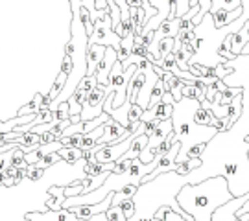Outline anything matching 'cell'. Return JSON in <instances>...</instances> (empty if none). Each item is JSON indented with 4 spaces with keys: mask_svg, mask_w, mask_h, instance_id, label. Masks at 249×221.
Instances as JSON below:
<instances>
[{
    "mask_svg": "<svg viewBox=\"0 0 249 221\" xmlns=\"http://www.w3.org/2000/svg\"><path fill=\"white\" fill-rule=\"evenodd\" d=\"M238 94H242V88H238V87L234 88V87H229V85H227L225 88H222V90L216 92L213 103L214 105H229Z\"/></svg>",
    "mask_w": 249,
    "mask_h": 221,
    "instance_id": "16",
    "label": "cell"
},
{
    "mask_svg": "<svg viewBox=\"0 0 249 221\" xmlns=\"http://www.w3.org/2000/svg\"><path fill=\"white\" fill-rule=\"evenodd\" d=\"M43 175H45V170L36 168V166H28L26 168V177L30 181H39Z\"/></svg>",
    "mask_w": 249,
    "mask_h": 221,
    "instance_id": "37",
    "label": "cell"
},
{
    "mask_svg": "<svg viewBox=\"0 0 249 221\" xmlns=\"http://www.w3.org/2000/svg\"><path fill=\"white\" fill-rule=\"evenodd\" d=\"M52 115H53V120H59V122L69 120V118H71V113H69V103H67V102L59 103V107L53 111Z\"/></svg>",
    "mask_w": 249,
    "mask_h": 221,
    "instance_id": "30",
    "label": "cell"
},
{
    "mask_svg": "<svg viewBox=\"0 0 249 221\" xmlns=\"http://www.w3.org/2000/svg\"><path fill=\"white\" fill-rule=\"evenodd\" d=\"M135 72H137V65H131L129 68H122V63L116 61L115 67H113V70L109 74V85L107 87L113 90V105L111 109H118V107L122 105L125 102V92H127V83L131 80V76H133Z\"/></svg>",
    "mask_w": 249,
    "mask_h": 221,
    "instance_id": "4",
    "label": "cell"
},
{
    "mask_svg": "<svg viewBox=\"0 0 249 221\" xmlns=\"http://www.w3.org/2000/svg\"><path fill=\"white\" fill-rule=\"evenodd\" d=\"M242 8V0H211V9L209 13L214 15L216 11H234V9Z\"/></svg>",
    "mask_w": 249,
    "mask_h": 221,
    "instance_id": "19",
    "label": "cell"
},
{
    "mask_svg": "<svg viewBox=\"0 0 249 221\" xmlns=\"http://www.w3.org/2000/svg\"><path fill=\"white\" fill-rule=\"evenodd\" d=\"M214 115L209 111V109H205V107H197V111L194 113V122H196L197 125H205V127H213L214 124Z\"/></svg>",
    "mask_w": 249,
    "mask_h": 221,
    "instance_id": "23",
    "label": "cell"
},
{
    "mask_svg": "<svg viewBox=\"0 0 249 221\" xmlns=\"http://www.w3.org/2000/svg\"><path fill=\"white\" fill-rule=\"evenodd\" d=\"M133 48H135V34H133V32H129L125 37H122L120 46H118V50H116L118 61H120V63L127 61V57L133 53Z\"/></svg>",
    "mask_w": 249,
    "mask_h": 221,
    "instance_id": "17",
    "label": "cell"
},
{
    "mask_svg": "<svg viewBox=\"0 0 249 221\" xmlns=\"http://www.w3.org/2000/svg\"><path fill=\"white\" fill-rule=\"evenodd\" d=\"M104 55H106V46L92 44L87 48V76L96 74V68H98L100 61L104 59Z\"/></svg>",
    "mask_w": 249,
    "mask_h": 221,
    "instance_id": "12",
    "label": "cell"
},
{
    "mask_svg": "<svg viewBox=\"0 0 249 221\" xmlns=\"http://www.w3.org/2000/svg\"><path fill=\"white\" fill-rule=\"evenodd\" d=\"M43 94H36V98H34V102L32 103H28V105H24L20 111H18V116H34L37 115L39 111H41V107H43Z\"/></svg>",
    "mask_w": 249,
    "mask_h": 221,
    "instance_id": "24",
    "label": "cell"
},
{
    "mask_svg": "<svg viewBox=\"0 0 249 221\" xmlns=\"http://www.w3.org/2000/svg\"><path fill=\"white\" fill-rule=\"evenodd\" d=\"M181 96L190 98V100H196V98H197V88L194 87V85H190V83H187V81H185V85H183V88H181Z\"/></svg>",
    "mask_w": 249,
    "mask_h": 221,
    "instance_id": "35",
    "label": "cell"
},
{
    "mask_svg": "<svg viewBox=\"0 0 249 221\" xmlns=\"http://www.w3.org/2000/svg\"><path fill=\"white\" fill-rule=\"evenodd\" d=\"M15 150H17V148H15ZM15 150H9V151L0 153V173H4V171L11 166V160H13V153H15Z\"/></svg>",
    "mask_w": 249,
    "mask_h": 221,
    "instance_id": "31",
    "label": "cell"
},
{
    "mask_svg": "<svg viewBox=\"0 0 249 221\" xmlns=\"http://www.w3.org/2000/svg\"><path fill=\"white\" fill-rule=\"evenodd\" d=\"M142 113H144V111L137 105V103H135V105H131L129 113H127V124L133 125V124H137V122H141V116H142ZM129 125H127V127H129Z\"/></svg>",
    "mask_w": 249,
    "mask_h": 221,
    "instance_id": "32",
    "label": "cell"
},
{
    "mask_svg": "<svg viewBox=\"0 0 249 221\" xmlns=\"http://www.w3.org/2000/svg\"><path fill=\"white\" fill-rule=\"evenodd\" d=\"M157 81H159V76L155 74V70H153V67L151 68H148V72H146V80H144V85L141 87V90H139V94H137V105L141 107L142 111H148V105H150V98H151V90H153V87L157 85Z\"/></svg>",
    "mask_w": 249,
    "mask_h": 221,
    "instance_id": "9",
    "label": "cell"
},
{
    "mask_svg": "<svg viewBox=\"0 0 249 221\" xmlns=\"http://www.w3.org/2000/svg\"><path fill=\"white\" fill-rule=\"evenodd\" d=\"M248 30H249V20L236 32V34H231V53L234 57H236V55H242V48L248 44V41H249Z\"/></svg>",
    "mask_w": 249,
    "mask_h": 221,
    "instance_id": "15",
    "label": "cell"
},
{
    "mask_svg": "<svg viewBox=\"0 0 249 221\" xmlns=\"http://www.w3.org/2000/svg\"><path fill=\"white\" fill-rule=\"evenodd\" d=\"M199 105L201 103L197 100H190V98H181L179 102L174 103V113H172L174 138L181 144L176 164L185 160V155L190 148H194L197 144H209L218 135V131L214 127L197 125L194 122V113L197 111Z\"/></svg>",
    "mask_w": 249,
    "mask_h": 221,
    "instance_id": "3",
    "label": "cell"
},
{
    "mask_svg": "<svg viewBox=\"0 0 249 221\" xmlns=\"http://www.w3.org/2000/svg\"><path fill=\"white\" fill-rule=\"evenodd\" d=\"M127 221H133V220H127ZM137 221H160V220H157V218H151V220H137Z\"/></svg>",
    "mask_w": 249,
    "mask_h": 221,
    "instance_id": "44",
    "label": "cell"
},
{
    "mask_svg": "<svg viewBox=\"0 0 249 221\" xmlns=\"http://www.w3.org/2000/svg\"><path fill=\"white\" fill-rule=\"evenodd\" d=\"M174 103H176V100L172 98L170 92H166L157 105L151 107L150 111H144L142 116H141V122L146 124V122H150V120H157V122L170 120V118H172V113H174Z\"/></svg>",
    "mask_w": 249,
    "mask_h": 221,
    "instance_id": "7",
    "label": "cell"
},
{
    "mask_svg": "<svg viewBox=\"0 0 249 221\" xmlns=\"http://www.w3.org/2000/svg\"><path fill=\"white\" fill-rule=\"evenodd\" d=\"M116 61H118V55H116L115 48H106V55H104V59L100 61L98 68H96V74H94L98 85H104V87L109 85V74H111Z\"/></svg>",
    "mask_w": 249,
    "mask_h": 221,
    "instance_id": "8",
    "label": "cell"
},
{
    "mask_svg": "<svg viewBox=\"0 0 249 221\" xmlns=\"http://www.w3.org/2000/svg\"><path fill=\"white\" fill-rule=\"evenodd\" d=\"M144 80H146V72H141L137 68V72L131 76V80L127 83V92H125V102H127V103L133 105L135 102H137V94H139L141 87L144 85Z\"/></svg>",
    "mask_w": 249,
    "mask_h": 221,
    "instance_id": "13",
    "label": "cell"
},
{
    "mask_svg": "<svg viewBox=\"0 0 249 221\" xmlns=\"http://www.w3.org/2000/svg\"><path fill=\"white\" fill-rule=\"evenodd\" d=\"M185 185H190V177L178 175L176 171H168L162 175L155 177L153 181L142 183L139 186L137 194L131 197L135 204V216L129 220H151L160 206H168L176 214H179L183 220L194 221L181 206L178 204V194Z\"/></svg>",
    "mask_w": 249,
    "mask_h": 221,
    "instance_id": "1",
    "label": "cell"
},
{
    "mask_svg": "<svg viewBox=\"0 0 249 221\" xmlns=\"http://www.w3.org/2000/svg\"><path fill=\"white\" fill-rule=\"evenodd\" d=\"M205 151H207V144H197V146H194V148H190V150L187 151V155H185V160L188 159H201L205 155ZM183 160V162H185Z\"/></svg>",
    "mask_w": 249,
    "mask_h": 221,
    "instance_id": "28",
    "label": "cell"
},
{
    "mask_svg": "<svg viewBox=\"0 0 249 221\" xmlns=\"http://www.w3.org/2000/svg\"><path fill=\"white\" fill-rule=\"evenodd\" d=\"M57 155L63 162H69V164H76L78 160L83 159V151L80 148H61L57 151Z\"/></svg>",
    "mask_w": 249,
    "mask_h": 221,
    "instance_id": "21",
    "label": "cell"
},
{
    "mask_svg": "<svg viewBox=\"0 0 249 221\" xmlns=\"http://www.w3.org/2000/svg\"><path fill=\"white\" fill-rule=\"evenodd\" d=\"M118 206L122 208L125 220H129V218H133V216H135V204H133V201H131V199H127V201H124V203H120Z\"/></svg>",
    "mask_w": 249,
    "mask_h": 221,
    "instance_id": "36",
    "label": "cell"
},
{
    "mask_svg": "<svg viewBox=\"0 0 249 221\" xmlns=\"http://www.w3.org/2000/svg\"><path fill=\"white\" fill-rule=\"evenodd\" d=\"M248 37H249V30H248Z\"/></svg>",
    "mask_w": 249,
    "mask_h": 221,
    "instance_id": "47",
    "label": "cell"
},
{
    "mask_svg": "<svg viewBox=\"0 0 249 221\" xmlns=\"http://www.w3.org/2000/svg\"><path fill=\"white\" fill-rule=\"evenodd\" d=\"M120 37L115 34L113 30V24H111V17H109V11L102 18H98L94 22V32L92 35L89 37V43H87V48L92 46V44H100V46H106V48H115L118 50L120 46Z\"/></svg>",
    "mask_w": 249,
    "mask_h": 221,
    "instance_id": "5",
    "label": "cell"
},
{
    "mask_svg": "<svg viewBox=\"0 0 249 221\" xmlns=\"http://www.w3.org/2000/svg\"><path fill=\"white\" fill-rule=\"evenodd\" d=\"M94 9L96 11H109L107 9V0H94Z\"/></svg>",
    "mask_w": 249,
    "mask_h": 221,
    "instance_id": "43",
    "label": "cell"
},
{
    "mask_svg": "<svg viewBox=\"0 0 249 221\" xmlns=\"http://www.w3.org/2000/svg\"><path fill=\"white\" fill-rule=\"evenodd\" d=\"M244 15V8H238L234 9V11H216L213 15V22H214V28L216 30H222V28L229 26L231 22H234V20H238V18Z\"/></svg>",
    "mask_w": 249,
    "mask_h": 221,
    "instance_id": "14",
    "label": "cell"
},
{
    "mask_svg": "<svg viewBox=\"0 0 249 221\" xmlns=\"http://www.w3.org/2000/svg\"><path fill=\"white\" fill-rule=\"evenodd\" d=\"M178 204L194 221H213L216 208L231 201L227 179L214 175L197 185H185L178 194Z\"/></svg>",
    "mask_w": 249,
    "mask_h": 221,
    "instance_id": "2",
    "label": "cell"
},
{
    "mask_svg": "<svg viewBox=\"0 0 249 221\" xmlns=\"http://www.w3.org/2000/svg\"><path fill=\"white\" fill-rule=\"evenodd\" d=\"M109 92H113L109 87L96 85V88L87 94V100L81 105V113H80L81 122H89V120H94V118L104 115V102H106Z\"/></svg>",
    "mask_w": 249,
    "mask_h": 221,
    "instance_id": "6",
    "label": "cell"
},
{
    "mask_svg": "<svg viewBox=\"0 0 249 221\" xmlns=\"http://www.w3.org/2000/svg\"><path fill=\"white\" fill-rule=\"evenodd\" d=\"M168 90H166V85H164V81L159 80L157 81V85L153 87V90H151V98H150V105H148V111H150L151 107H155L157 103H159L160 100H162V96L166 94Z\"/></svg>",
    "mask_w": 249,
    "mask_h": 221,
    "instance_id": "25",
    "label": "cell"
},
{
    "mask_svg": "<svg viewBox=\"0 0 249 221\" xmlns=\"http://www.w3.org/2000/svg\"><path fill=\"white\" fill-rule=\"evenodd\" d=\"M157 125H159L157 120H150V122H146V125H144V135H146V136H150L151 133L155 131V127H157Z\"/></svg>",
    "mask_w": 249,
    "mask_h": 221,
    "instance_id": "40",
    "label": "cell"
},
{
    "mask_svg": "<svg viewBox=\"0 0 249 221\" xmlns=\"http://www.w3.org/2000/svg\"><path fill=\"white\" fill-rule=\"evenodd\" d=\"M0 185H2V173H0Z\"/></svg>",
    "mask_w": 249,
    "mask_h": 221,
    "instance_id": "46",
    "label": "cell"
},
{
    "mask_svg": "<svg viewBox=\"0 0 249 221\" xmlns=\"http://www.w3.org/2000/svg\"><path fill=\"white\" fill-rule=\"evenodd\" d=\"M131 162H133V160L118 159L115 162V170H113L111 173H115V175H124V173H127V171H129V168H131Z\"/></svg>",
    "mask_w": 249,
    "mask_h": 221,
    "instance_id": "33",
    "label": "cell"
},
{
    "mask_svg": "<svg viewBox=\"0 0 249 221\" xmlns=\"http://www.w3.org/2000/svg\"><path fill=\"white\" fill-rule=\"evenodd\" d=\"M113 203V194L107 195L106 199L98 204H90V206H72L69 208V212H72L78 220H89L92 216H98V214H106L107 208Z\"/></svg>",
    "mask_w": 249,
    "mask_h": 221,
    "instance_id": "10",
    "label": "cell"
},
{
    "mask_svg": "<svg viewBox=\"0 0 249 221\" xmlns=\"http://www.w3.org/2000/svg\"><path fill=\"white\" fill-rule=\"evenodd\" d=\"M209 9H211V0H199V13L192 18V24H194V28H196L197 24L203 20V17L209 13Z\"/></svg>",
    "mask_w": 249,
    "mask_h": 221,
    "instance_id": "27",
    "label": "cell"
},
{
    "mask_svg": "<svg viewBox=\"0 0 249 221\" xmlns=\"http://www.w3.org/2000/svg\"><path fill=\"white\" fill-rule=\"evenodd\" d=\"M115 4L120 9V22H127L129 20V8L125 6V0H115Z\"/></svg>",
    "mask_w": 249,
    "mask_h": 221,
    "instance_id": "38",
    "label": "cell"
},
{
    "mask_svg": "<svg viewBox=\"0 0 249 221\" xmlns=\"http://www.w3.org/2000/svg\"><path fill=\"white\" fill-rule=\"evenodd\" d=\"M242 111H244V94H238V96L234 98L231 103L227 105V120L234 125L240 120Z\"/></svg>",
    "mask_w": 249,
    "mask_h": 221,
    "instance_id": "18",
    "label": "cell"
},
{
    "mask_svg": "<svg viewBox=\"0 0 249 221\" xmlns=\"http://www.w3.org/2000/svg\"><path fill=\"white\" fill-rule=\"evenodd\" d=\"M244 214H249V199L244 204H242V206L238 208V210H236V212H234V218L238 220V218H240V216H244Z\"/></svg>",
    "mask_w": 249,
    "mask_h": 221,
    "instance_id": "41",
    "label": "cell"
},
{
    "mask_svg": "<svg viewBox=\"0 0 249 221\" xmlns=\"http://www.w3.org/2000/svg\"><path fill=\"white\" fill-rule=\"evenodd\" d=\"M55 162H63V160L59 159L57 153H50V155H45V157L39 160L37 164H34V166H36V168H41V170H46V168H50V166H53Z\"/></svg>",
    "mask_w": 249,
    "mask_h": 221,
    "instance_id": "26",
    "label": "cell"
},
{
    "mask_svg": "<svg viewBox=\"0 0 249 221\" xmlns=\"http://www.w3.org/2000/svg\"><path fill=\"white\" fill-rule=\"evenodd\" d=\"M11 166L13 168H18V170H26L28 164L24 162V153L18 150H15V153H13V160H11Z\"/></svg>",
    "mask_w": 249,
    "mask_h": 221,
    "instance_id": "34",
    "label": "cell"
},
{
    "mask_svg": "<svg viewBox=\"0 0 249 221\" xmlns=\"http://www.w3.org/2000/svg\"><path fill=\"white\" fill-rule=\"evenodd\" d=\"M106 218L107 221H127L120 206H109L106 212Z\"/></svg>",
    "mask_w": 249,
    "mask_h": 221,
    "instance_id": "29",
    "label": "cell"
},
{
    "mask_svg": "<svg viewBox=\"0 0 249 221\" xmlns=\"http://www.w3.org/2000/svg\"><path fill=\"white\" fill-rule=\"evenodd\" d=\"M201 164H203V160H201V159H188V160H185V162H179V164H176L172 171H176L178 175L187 177V175H190L194 170L199 168Z\"/></svg>",
    "mask_w": 249,
    "mask_h": 221,
    "instance_id": "20",
    "label": "cell"
},
{
    "mask_svg": "<svg viewBox=\"0 0 249 221\" xmlns=\"http://www.w3.org/2000/svg\"><path fill=\"white\" fill-rule=\"evenodd\" d=\"M162 221H187L183 220L179 214H176L172 208H168V206H164V216H162Z\"/></svg>",
    "mask_w": 249,
    "mask_h": 221,
    "instance_id": "39",
    "label": "cell"
},
{
    "mask_svg": "<svg viewBox=\"0 0 249 221\" xmlns=\"http://www.w3.org/2000/svg\"><path fill=\"white\" fill-rule=\"evenodd\" d=\"M246 157H248V164H249V148L246 150Z\"/></svg>",
    "mask_w": 249,
    "mask_h": 221,
    "instance_id": "45",
    "label": "cell"
},
{
    "mask_svg": "<svg viewBox=\"0 0 249 221\" xmlns=\"http://www.w3.org/2000/svg\"><path fill=\"white\" fill-rule=\"evenodd\" d=\"M52 142H57V138L53 136L52 133H45V135L41 136V146H43V144H52Z\"/></svg>",
    "mask_w": 249,
    "mask_h": 221,
    "instance_id": "42",
    "label": "cell"
},
{
    "mask_svg": "<svg viewBox=\"0 0 249 221\" xmlns=\"http://www.w3.org/2000/svg\"><path fill=\"white\" fill-rule=\"evenodd\" d=\"M28 221H80L69 210H45V212L26 214Z\"/></svg>",
    "mask_w": 249,
    "mask_h": 221,
    "instance_id": "11",
    "label": "cell"
},
{
    "mask_svg": "<svg viewBox=\"0 0 249 221\" xmlns=\"http://www.w3.org/2000/svg\"><path fill=\"white\" fill-rule=\"evenodd\" d=\"M137 190H139V186L127 185V186H124L122 190L115 192V194H113V203H111V206H118L120 203H124V201H127V199H131V197L137 194Z\"/></svg>",
    "mask_w": 249,
    "mask_h": 221,
    "instance_id": "22",
    "label": "cell"
}]
</instances>
